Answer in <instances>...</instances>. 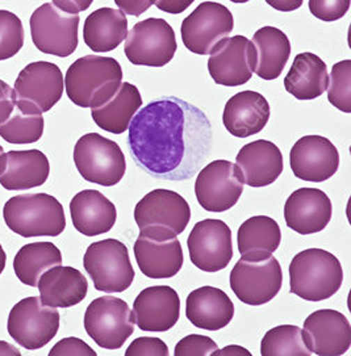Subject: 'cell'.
Masks as SVG:
<instances>
[{
    "label": "cell",
    "mask_w": 351,
    "mask_h": 356,
    "mask_svg": "<svg viewBox=\"0 0 351 356\" xmlns=\"http://www.w3.org/2000/svg\"><path fill=\"white\" fill-rule=\"evenodd\" d=\"M79 15L57 8L45 3L31 16V35L36 48L45 54L69 57L78 48Z\"/></svg>",
    "instance_id": "cell-11"
},
{
    "label": "cell",
    "mask_w": 351,
    "mask_h": 356,
    "mask_svg": "<svg viewBox=\"0 0 351 356\" xmlns=\"http://www.w3.org/2000/svg\"><path fill=\"white\" fill-rule=\"evenodd\" d=\"M210 54L208 72L216 83L237 87L251 79L257 65V50L245 36L224 38Z\"/></svg>",
    "instance_id": "cell-17"
},
{
    "label": "cell",
    "mask_w": 351,
    "mask_h": 356,
    "mask_svg": "<svg viewBox=\"0 0 351 356\" xmlns=\"http://www.w3.org/2000/svg\"><path fill=\"white\" fill-rule=\"evenodd\" d=\"M74 163L82 178L103 187L116 186L127 171L125 155L115 141L88 133L74 147Z\"/></svg>",
    "instance_id": "cell-6"
},
{
    "label": "cell",
    "mask_w": 351,
    "mask_h": 356,
    "mask_svg": "<svg viewBox=\"0 0 351 356\" xmlns=\"http://www.w3.org/2000/svg\"><path fill=\"white\" fill-rule=\"evenodd\" d=\"M15 106L16 96L13 88L0 79V124L10 118Z\"/></svg>",
    "instance_id": "cell-43"
},
{
    "label": "cell",
    "mask_w": 351,
    "mask_h": 356,
    "mask_svg": "<svg viewBox=\"0 0 351 356\" xmlns=\"http://www.w3.org/2000/svg\"><path fill=\"white\" fill-rule=\"evenodd\" d=\"M244 186L237 165L231 161L219 159L200 170L195 181V195L204 211L221 213L238 202Z\"/></svg>",
    "instance_id": "cell-15"
},
{
    "label": "cell",
    "mask_w": 351,
    "mask_h": 356,
    "mask_svg": "<svg viewBox=\"0 0 351 356\" xmlns=\"http://www.w3.org/2000/svg\"><path fill=\"white\" fill-rule=\"evenodd\" d=\"M63 86V75L56 63L32 62L15 82L16 107L26 115H42L61 100Z\"/></svg>",
    "instance_id": "cell-8"
},
{
    "label": "cell",
    "mask_w": 351,
    "mask_h": 356,
    "mask_svg": "<svg viewBox=\"0 0 351 356\" xmlns=\"http://www.w3.org/2000/svg\"><path fill=\"white\" fill-rule=\"evenodd\" d=\"M191 220L187 200L174 191L153 190L134 208V221L140 236L152 239H173L180 236Z\"/></svg>",
    "instance_id": "cell-5"
},
{
    "label": "cell",
    "mask_w": 351,
    "mask_h": 356,
    "mask_svg": "<svg viewBox=\"0 0 351 356\" xmlns=\"http://www.w3.org/2000/svg\"><path fill=\"white\" fill-rule=\"evenodd\" d=\"M3 217L11 232L24 238L58 237L66 227L62 204L47 193H25L6 202Z\"/></svg>",
    "instance_id": "cell-4"
},
{
    "label": "cell",
    "mask_w": 351,
    "mask_h": 356,
    "mask_svg": "<svg viewBox=\"0 0 351 356\" xmlns=\"http://www.w3.org/2000/svg\"><path fill=\"white\" fill-rule=\"evenodd\" d=\"M83 266L91 277L95 289L106 293L127 291L136 275L128 248L114 238L91 243L84 252Z\"/></svg>",
    "instance_id": "cell-7"
},
{
    "label": "cell",
    "mask_w": 351,
    "mask_h": 356,
    "mask_svg": "<svg viewBox=\"0 0 351 356\" xmlns=\"http://www.w3.org/2000/svg\"><path fill=\"white\" fill-rule=\"evenodd\" d=\"M50 356H96V351L82 339L70 337L59 341L50 353Z\"/></svg>",
    "instance_id": "cell-42"
},
{
    "label": "cell",
    "mask_w": 351,
    "mask_h": 356,
    "mask_svg": "<svg viewBox=\"0 0 351 356\" xmlns=\"http://www.w3.org/2000/svg\"><path fill=\"white\" fill-rule=\"evenodd\" d=\"M195 0H155L154 4L158 10L171 15L185 13Z\"/></svg>",
    "instance_id": "cell-45"
},
{
    "label": "cell",
    "mask_w": 351,
    "mask_h": 356,
    "mask_svg": "<svg viewBox=\"0 0 351 356\" xmlns=\"http://www.w3.org/2000/svg\"><path fill=\"white\" fill-rule=\"evenodd\" d=\"M155 0H115L118 10L130 16H141L146 13Z\"/></svg>",
    "instance_id": "cell-44"
},
{
    "label": "cell",
    "mask_w": 351,
    "mask_h": 356,
    "mask_svg": "<svg viewBox=\"0 0 351 356\" xmlns=\"http://www.w3.org/2000/svg\"><path fill=\"white\" fill-rule=\"evenodd\" d=\"M186 316L194 326L203 330L217 332L233 320V301L223 289L205 285L188 295Z\"/></svg>",
    "instance_id": "cell-25"
},
{
    "label": "cell",
    "mask_w": 351,
    "mask_h": 356,
    "mask_svg": "<svg viewBox=\"0 0 351 356\" xmlns=\"http://www.w3.org/2000/svg\"><path fill=\"white\" fill-rule=\"evenodd\" d=\"M302 334L308 350L316 355H343L350 348V322L338 310L321 309L313 312L304 321Z\"/></svg>",
    "instance_id": "cell-18"
},
{
    "label": "cell",
    "mask_w": 351,
    "mask_h": 356,
    "mask_svg": "<svg viewBox=\"0 0 351 356\" xmlns=\"http://www.w3.org/2000/svg\"><path fill=\"white\" fill-rule=\"evenodd\" d=\"M4 153V149H3V146L0 145V155L3 154Z\"/></svg>",
    "instance_id": "cell-52"
},
{
    "label": "cell",
    "mask_w": 351,
    "mask_h": 356,
    "mask_svg": "<svg viewBox=\"0 0 351 356\" xmlns=\"http://www.w3.org/2000/svg\"><path fill=\"white\" fill-rule=\"evenodd\" d=\"M44 118L26 115L15 106L10 118L0 124V137L13 145L35 143L44 134Z\"/></svg>",
    "instance_id": "cell-36"
},
{
    "label": "cell",
    "mask_w": 351,
    "mask_h": 356,
    "mask_svg": "<svg viewBox=\"0 0 351 356\" xmlns=\"http://www.w3.org/2000/svg\"><path fill=\"white\" fill-rule=\"evenodd\" d=\"M134 314L128 304L115 296L95 298L84 314V329L95 343L106 350L123 347L134 332Z\"/></svg>",
    "instance_id": "cell-9"
},
{
    "label": "cell",
    "mask_w": 351,
    "mask_h": 356,
    "mask_svg": "<svg viewBox=\"0 0 351 356\" xmlns=\"http://www.w3.org/2000/svg\"><path fill=\"white\" fill-rule=\"evenodd\" d=\"M123 83L121 65L112 57L86 56L75 60L65 76L66 94L81 108L99 107Z\"/></svg>",
    "instance_id": "cell-2"
},
{
    "label": "cell",
    "mask_w": 351,
    "mask_h": 356,
    "mask_svg": "<svg viewBox=\"0 0 351 356\" xmlns=\"http://www.w3.org/2000/svg\"><path fill=\"white\" fill-rule=\"evenodd\" d=\"M328 66L318 56L305 51L295 57L284 78V88L299 100H313L328 88Z\"/></svg>",
    "instance_id": "cell-29"
},
{
    "label": "cell",
    "mask_w": 351,
    "mask_h": 356,
    "mask_svg": "<svg viewBox=\"0 0 351 356\" xmlns=\"http://www.w3.org/2000/svg\"><path fill=\"white\" fill-rule=\"evenodd\" d=\"M187 246L189 259L204 273H219L233 258L232 230L221 220L199 221L188 236Z\"/></svg>",
    "instance_id": "cell-16"
},
{
    "label": "cell",
    "mask_w": 351,
    "mask_h": 356,
    "mask_svg": "<svg viewBox=\"0 0 351 356\" xmlns=\"http://www.w3.org/2000/svg\"><path fill=\"white\" fill-rule=\"evenodd\" d=\"M40 300L52 308H71L82 302L88 292L86 276L70 266H56L38 280Z\"/></svg>",
    "instance_id": "cell-27"
},
{
    "label": "cell",
    "mask_w": 351,
    "mask_h": 356,
    "mask_svg": "<svg viewBox=\"0 0 351 356\" xmlns=\"http://www.w3.org/2000/svg\"><path fill=\"white\" fill-rule=\"evenodd\" d=\"M240 356V355H251L250 351H247L244 347L241 346H235V344H231L228 347H225L223 350H216L212 356Z\"/></svg>",
    "instance_id": "cell-48"
},
{
    "label": "cell",
    "mask_w": 351,
    "mask_h": 356,
    "mask_svg": "<svg viewBox=\"0 0 351 356\" xmlns=\"http://www.w3.org/2000/svg\"><path fill=\"white\" fill-rule=\"evenodd\" d=\"M127 356H167L169 347L159 338L141 337L134 339L125 351Z\"/></svg>",
    "instance_id": "cell-41"
},
{
    "label": "cell",
    "mask_w": 351,
    "mask_h": 356,
    "mask_svg": "<svg viewBox=\"0 0 351 356\" xmlns=\"http://www.w3.org/2000/svg\"><path fill=\"white\" fill-rule=\"evenodd\" d=\"M6 261H7V255H6L4 250H3L1 245H0V275L3 273L4 268H6Z\"/></svg>",
    "instance_id": "cell-50"
},
{
    "label": "cell",
    "mask_w": 351,
    "mask_h": 356,
    "mask_svg": "<svg viewBox=\"0 0 351 356\" xmlns=\"http://www.w3.org/2000/svg\"><path fill=\"white\" fill-rule=\"evenodd\" d=\"M70 214L74 227L87 237L108 233L116 224L115 204L99 191L77 193L70 202Z\"/></svg>",
    "instance_id": "cell-28"
},
{
    "label": "cell",
    "mask_w": 351,
    "mask_h": 356,
    "mask_svg": "<svg viewBox=\"0 0 351 356\" xmlns=\"http://www.w3.org/2000/svg\"><path fill=\"white\" fill-rule=\"evenodd\" d=\"M133 250L141 273L150 279L174 277L185 263L183 250L178 238L162 241L139 236Z\"/></svg>",
    "instance_id": "cell-26"
},
{
    "label": "cell",
    "mask_w": 351,
    "mask_h": 356,
    "mask_svg": "<svg viewBox=\"0 0 351 356\" xmlns=\"http://www.w3.org/2000/svg\"><path fill=\"white\" fill-rule=\"evenodd\" d=\"M50 174V163L42 152L11 150L0 155V184L4 190H31L42 186Z\"/></svg>",
    "instance_id": "cell-22"
},
{
    "label": "cell",
    "mask_w": 351,
    "mask_h": 356,
    "mask_svg": "<svg viewBox=\"0 0 351 356\" xmlns=\"http://www.w3.org/2000/svg\"><path fill=\"white\" fill-rule=\"evenodd\" d=\"M235 162L244 184L253 188L267 187L283 172L281 149L266 140H257L242 146Z\"/></svg>",
    "instance_id": "cell-23"
},
{
    "label": "cell",
    "mask_w": 351,
    "mask_h": 356,
    "mask_svg": "<svg viewBox=\"0 0 351 356\" xmlns=\"http://www.w3.org/2000/svg\"><path fill=\"white\" fill-rule=\"evenodd\" d=\"M93 3L94 0H53V4L59 10L77 15L88 10Z\"/></svg>",
    "instance_id": "cell-46"
},
{
    "label": "cell",
    "mask_w": 351,
    "mask_h": 356,
    "mask_svg": "<svg viewBox=\"0 0 351 356\" xmlns=\"http://www.w3.org/2000/svg\"><path fill=\"white\" fill-rule=\"evenodd\" d=\"M233 15L216 1H204L188 15L180 26L185 47L198 56L210 54L213 48L233 32Z\"/></svg>",
    "instance_id": "cell-14"
},
{
    "label": "cell",
    "mask_w": 351,
    "mask_h": 356,
    "mask_svg": "<svg viewBox=\"0 0 351 356\" xmlns=\"http://www.w3.org/2000/svg\"><path fill=\"white\" fill-rule=\"evenodd\" d=\"M351 0H309V11L321 22H337L350 10Z\"/></svg>",
    "instance_id": "cell-40"
},
{
    "label": "cell",
    "mask_w": 351,
    "mask_h": 356,
    "mask_svg": "<svg viewBox=\"0 0 351 356\" xmlns=\"http://www.w3.org/2000/svg\"><path fill=\"white\" fill-rule=\"evenodd\" d=\"M328 100L343 113L351 112V60L337 62L330 72Z\"/></svg>",
    "instance_id": "cell-37"
},
{
    "label": "cell",
    "mask_w": 351,
    "mask_h": 356,
    "mask_svg": "<svg viewBox=\"0 0 351 356\" xmlns=\"http://www.w3.org/2000/svg\"><path fill=\"white\" fill-rule=\"evenodd\" d=\"M128 131L134 162L153 178L187 180L211 153L207 115L176 96H164L141 108Z\"/></svg>",
    "instance_id": "cell-1"
},
{
    "label": "cell",
    "mask_w": 351,
    "mask_h": 356,
    "mask_svg": "<svg viewBox=\"0 0 351 356\" xmlns=\"http://www.w3.org/2000/svg\"><path fill=\"white\" fill-rule=\"evenodd\" d=\"M229 280L231 288L240 301L250 307L265 305L281 292V263L272 255L260 261L241 258L235 263Z\"/></svg>",
    "instance_id": "cell-13"
},
{
    "label": "cell",
    "mask_w": 351,
    "mask_h": 356,
    "mask_svg": "<svg viewBox=\"0 0 351 356\" xmlns=\"http://www.w3.org/2000/svg\"><path fill=\"white\" fill-rule=\"evenodd\" d=\"M142 106V96L134 84L124 82L116 92L99 107L91 108L95 124L112 134L128 131L129 124Z\"/></svg>",
    "instance_id": "cell-31"
},
{
    "label": "cell",
    "mask_w": 351,
    "mask_h": 356,
    "mask_svg": "<svg viewBox=\"0 0 351 356\" xmlns=\"http://www.w3.org/2000/svg\"><path fill=\"white\" fill-rule=\"evenodd\" d=\"M342 283L340 261L327 250H304L290 263V291L306 301L328 300L340 291Z\"/></svg>",
    "instance_id": "cell-3"
},
{
    "label": "cell",
    "mask_w": 351,
    "mask_h": 356,
    "mask_svg": "<svg viewBox=\"0 0 351 356\" xmlns=\"http://www.w3.org/2000/svg\"><path fill=\"white\" fill-rule=\"evenodd\" d=\"M332 214L333 205L328 195L318 188L296 190L284 205L286 224L302 236L322 232L329 225Z\"/></svg>",
    "instance_id": "cell-21"
},
{
    "label": "cell",
    "mask_w": 351,
    "mask_h": 356,
    "mask_svg": "<svg viewBox=\"0 0 351 356\" xmlns=\"http://www.w3.org/2000/svg\"><path fill=\"white\" fill-rule=\"evenodd\" d=\"M133 314L142 332H169L179 321L180 298L167 285L145 288L134 300Z\"/></svg>",
    "instance_id": "cell-20"
},
{
    "label": "cell",
    "mask_w": 351,
    "mask_h": 356,
    "mask_svg": "<svg viewBox=\"0 0 351 356\" xmlns=\"http://www.w3.org/2000/svg\"><path fill=\"white\" fill-rule=\"evenodd\" d=\"M128 20L125 13L115 8H99L84 22L83 38L95 53L112 51L125 40Z\"/></svg>",
    "instance_id": "cell-32"
},
{
    "label": "cell",
    "mask_w": 351,
    "mask_h": 356,
    "mask_svg": "<svg viewBox=\"0 0 351 356\" xmlns=\"http://www.w3.org/2000/svg\"><path fill=\"white\" fill-rule=\"evenodd\" d=\"M290 165L296 178L321 183L338 171L340 153L327 137L305 136L293 145Z\"/></svg>",
    "instance_id": "cell-19"
},
{
    "label": "cell",
    "mask_w": 351,
    "mask_h": 356,
    "mask_svg": "<svg viewBox=\"0 0 351 356\" xmlns=\"http://www.w3.org/2000/svg\"><path fill=\"white\" fill-rule=\"evenodd\" d=\"M238 251L246 261H260L270 258L281 245L278 222L267 216H254L246 220L237 234Z\"/></svg>",
    "instance_id": "cell-30"
},
{
    "label": "cell",
    "mask_w": 351,
    "mask_h": 356,
    "mask_svg": "<svg viewBox=\"0 0 351 356\" xmlns=\"http://www.w3.org/2000/svg\"><path fill=\"white\" fill-rule=\"evenodd\" d=\"M217 343L210 337L191 334L180 339L176 346V356H212L217 350Z\"/></svg>",
    "instance_id": "cell-39"
},
{
    "label": "cell",
    "mask_w": 351,
    "mask_h": 356,
    "mask_svg": "<svg viewBox=\"0 0 351 356\" xmlns=\"http://www.w3.org/2000/svg\"><path fill=\"white\" fill-rule=\"evenodd\" d=\"M269 120V102L256 91L235 94L224 108V127L238 138L251 137L263 131Z\"/></svg>",
    "instance_id": "cell-24"
},
{
    "label": "cell",
    "mask_w": 351,
    "mask_h": 356,
    "mask_svg": "<svg viewBox=\"0 0 351 356\" xmlns=\"http://www.w3.org/2000/svg\"><path fill=\"white\" fill-rule=\"evenodd\" d=\"M262 356H311L305 346L302 329L295 325H281L265 334L260 342Z\"/></svg>",
    "instance_id": "cell-35"
},
{
    "label": "cell",
    "mask_w": 351,
    "mask_h": 356,
    "mask_svg": "<svg viewBox=\"0 0 351 356\" xmlns=\"http://www.w3.org/2000/svg\"><path fill=\"white\" fill-rule=\"evenodd\" d=\"M231 1H233V3H247L250 0H231Z\"/></svg>",
    "instance_id": "cell-51"
},
{
    "label": "cell",
    "mask_w": 351,
    "mask_h": 356,
    "mask_svg": "<svg viewBox=\"0 0 351 356\" xmlns=\"http://www.w3.org/2000/svg\"><path fill=\"white\" fill-rule=\"evenodd\" d=\"M62 264V254L52 242L28 243L19 250L13 259V270L25 285L37 286L41 275Z\"/></svg>",
    "instance_id": "cell-34"
},
{
    "label": "cell",
    "mask_w": 351,
    "mask_h": 356,
    "mask_svg": "<svg viewBox=\"0 0 351 356\" xmlns=\"http://www.w3.org/2000/svg\"><path fill=\"white\" fill-rule=\"evenodd\" d=\"M0 355L4 356H20V351L16 348V347H13L12 344L8 343V342H4V341H0Z\"/></svg>",
    "instance_id": "cell-49"
},
{
    "label": "cell",
    "mask_w": 351,
    "mask_h": 356,
    "mask_svg": "<svg viewBox=\"0 0 351 356\" xmlns=\"http://www.w3.org/2000/svg\"><path fill=\"white\" fill-rule=\"evenodd\" d=\"M251 42L257 50L254 72L265 81L279 78L291 56V42L287 35L275 26H263L254 33Z\"/></svg>",
    "instance_id": "cell-33"
},
{
    "label": "cell",
    "mask_w": 351,
    "mask_h": 356,
    "mask_svg": "<svg viewBox=\"0 0 351 356\" xmlns=\"http://www.w3.org/2000/svg\"><path fill=\"white\" fill-rule=\"evenodd\" d=\"M304 0H266L270 7L281 13H292L303 6Z\"/></svg>",
    "instance_id": "cell-47"
},
{
    "label": "cell",
    "mask_w": 351,
    "mask_h": 356,
    "mask_svg": "<svg viewBox=\"0 0 351 356\" xmlns=\"http://www.w3.org/2000/svg\"><path fill=\"white\" fill-rule=\"evenodd\" d=\"M7 329L12 339L24 348H42L58 332V310L44 305L40 297H26L11 309Z\"/></svg>",
    "instance_id": "cell-12"
},
{
    "label": "cell",
    "mask_w": 351,
    "mask_h": 356,
    "mask_svg": "<svg viewBox=\"0 0 351 356\" xmlns=\"http://www.w3.org/2000/svg\"><path fill=\"white\" fill-rule=\"evenodd\" d=\"M178 44L173 26L164 19L150 17L134 25L125 37L124 53L134 66L164 67L176 56Z\"/></svg>",
    "instance_id": "cell-10"
},
{
    "label": "cell",
    "mask_w": 351,
    "mask_h": 356,
    "mask_svg": "<svg viewBox=\"0 0 351 356\" xmlns=\"http://www.w3.org/2000/svg\"><path fill=\"white\" fill-rule=\"evenodd\" d=\"M23 23L17 15L0 10V60H10L24 45Z\"/></svg>",
    "instance_id": "cell-38"
}]
</instances>
